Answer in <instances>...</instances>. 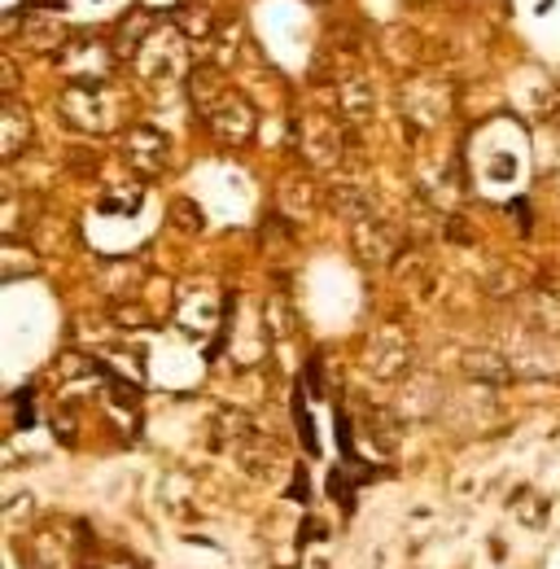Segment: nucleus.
<instances>
[{
    "label": "nucleus",
    "mask_w": 560,
    "mask_h": 569,
    "mask_svg": "<svg viewBox=\"0 0 560 569\" xmlns=\"http://www.w3.org/2000/svg\"><path fill=\"white\" fill-rule=\"evenodd\" d=\"M189 88H193V101L202 106L207 128L223 144H246L254 137V106L241 92L223 88L207 67H198V71L189 74Z\"/></svg>",
    "instance_id": "1"
},
{
    "label": "nucleus",
    "mask_w": 560,
    "mask_h": 569,
    "mask_svg": "<svg viewBox=\"0 0 560 569\" xmlns=\"http://www.w3.org/2000/svg\"><path fill=\"white\" fill-rule=\"evenodd\" d=\"M128 62H132V71H137L140 79L167 83V79L189 71V36L176 27V18H171V22H153V27L140 36L137 49L128 53Z\"/></svg>",
    "instance_id": "2"
},
{
    "label": "nucleus",
    "mask_w": 560,
    "mask_h": 569,
    "mask_svg": "<svg viewBox=\"0 0 560 569\" xmlns=\"http://www.w3.org/2000/svg\"><path fill=\"white\" fill-rule=\"evenodd\" d=\"M58 62H62V71L74 88H106V79L114 71V49L97 31H74L62 44Z\"/></svg>",
    "instance_id": "3"
},
{
    "label": "nucleus",
    "mask_w": 560,
    "mask_h": 569,
    "mask_svg": "<svg viewBox=\"0 0 560 569\" xmlns=\"http://www.w3.org/2000/svg\"><path fill=\"white\" fill-rule=\"evenodd\" d=\"M451 101H456V92H451V83L442 74L420 71L403 83V114L417 123L420 132L442 128L451 119Z\"/></svg>",
    "instance_id": "4"
},
{
    "label": "nucleus",
    "mask_w": 560,
    "mask_h": 569,
    "mask_svg": "<svg viewBox=\"0 0 560 569\" xmlns=\"http://www.w3.org/2000/svg\"><path fill=\"white\" fill-rule=\"evenodd\" d=\"M293 137H298V153H302V162L307 167H316V171H333L338 162H342V149H347V137H342V128L329 119V114H302L298 119V128H293Z\"/></svg>",
    "instance_id": "5"
},
{
    "label": "nucleus",
    "mask_w": 560,
    "mask_h": 569,
    "mask_svg": "<svg viewBox=\"0 0 560 569\" xmlns=\"http://www.w3.org/2000/svg\"><path fill=\"white\" fill-rule=\"evenodd\" d=\"M106 101H110L106 88H74L70 83V92L62 97V119L83 137H101L114 128V106H106Z\"/></svg>",
    "instance_id": "6"
},
{
    "label": "nucleus",
    "mask_w": 560,
    "mask_h": 569,
    "mask_svg": "<svg viewBox=\"0 0 560 569\" xmlns=\"http://www.w3.org/2000/svg\"><path fill=\"white\" fill-rule=\"evenodd\" d=\"M368 372L372 377H381V381H399L403 372H408V363H412V338L399 329V325H381L372 338H368Z\"/></svg>",
    "instance_id": "7"
},
{
    "label": "nucleus",
    "mask_w": 560,
    "mask_h": 569,
    "mask_svg": "<svg viewBox=\"0 0 560 569\" xmlns=\"http://www.w3.org/2000/svg\"><path fill=\"white\" fill-rule=\"evenodd\" d=\"M350 246H354V254H359L363 263L386 268V263H394V254H399V232L372 211L350 223Z\"/></svg>",
    "instance_id": "8"
},
{
    "label": "nucleus",
    "mask_w": 560,
    "mask_h": 569,
    "mask_svg": "<svg viewBox=\"0 0 560 569\" xmlns=\"http://www.w3.org/2000/svg\"><path fill=\"white\" fill-rule=\"evenodd\" d=\"M123 158H128V167L144 176V180H153L162 167H167V158H171V141L158 132V128H132L128 137H123Z\"/></svg>",
    "instance_id": "9"
},
{
    "label": "nucleus",
    "mask_w": 560,
    "mask_h": 569,
    "mask_svg": "<svg viewBox=\"0 0 560 569\" xmlns=\"http://www.w3.org/2000/svg\"><path fill=\"white\" fill-rule=\"evenodd\" d=\"M31 137H36V119L27 114V106L18 97H4V106H0V158L13 162L31 144Z\"/></svg>",
    "instance_id": "10"
},
{
    "label": "nucleus",
    "mask_w": 560,
    "mask_h": 569,
    "mask_svg": "<svg viewBox=\"0 0 560 569\" xmlns=\"http://www.w3.org/2000/svg\"><path fill=\"white\" fill-rule=\"evenodd\" d=\"M460 372H464V381H473V386H508V381L517 377L508 356H503L499 347H473V351H464V356H460Z\"/></svg>",
    "instance_id": "11"
},
{
    "label": "nucleus",
    "mask_w": 560,
    "mask_h": 569,
    "mask_svg": "<svg viewBox=\"0 0 560 569\" xmlns=\"http://www.w3.org/2000/svg\"><path fill=\"white\" fill-rule=\"evenodd\" d=\"M223 302L210 293V289H189L184 298H180V311H176V320H180V329L184 333H198V338H207L210 329L228 316V311H219Z\"/></svg>",
    "instance_id": "12"
},
{
    "label": "nucleus",
    "mask_w": 560,
    "mask_h": 569,
    "mask_svg": "<svg viewBox=\"0 0 560 569\" xmlns=\"http://www.w3.org/2000/svg\"><path fill=\"white\" fill-rule=\"evenodd\" d=\"M333 88H338V101H342V110H347L350 123H368L372 119V88H368V79L359 67H342V71L333 74Z\"/></svg>",
    "instance_id": "13"
},
{
    "label": "nucleus",
    "mask_w": 560,
    "mask_h": 569,
    "mask_svg": "<svg viewBox=\"0 0 560 569\" xmlns=\"http://www.w3.org/2000/svg\"><path fill=\"white\" fill-rule=\"evenodd\" d=\"M521 320L543 338H560V298H552V293H521Z\"/></svg>",
    "instance_id": "14"
},
{
    "label": "nucleus",
    "mask_w": 560,
    "mask_h": 569,
    "mask_svg": "<svg viewBox=\"0 0 560 569\" xmlns=\"http://www.w3.org/2000/svg\"><path fill=\"white\" fill-rule=\"evenodd\" d=\"M277 202H280V211L293 214V219L311 214V207H316V184H311V176H302V171H298V176H289V180L280 184Z\"/></svg>",
    "instance_id": "15"
},
{
    "label": "nucleus",
    "mask_w": 560,
    "mask_h": 569,
    "mask_svg": "<svg viewBox=\"0 0 560 569\" xmlns=\"http://www.w3.org/2000/svg\"><path fill=\"white\" fill-rule=\"evenodd\" d=\"M487 293H494V298H521V281L508 268H494V277H487Z\"/></svg>",
    "instance_id": "16"
},
{
    "label": "nucleus",
    "mask_w": 560,
    "mask_h": 569,
    "mask_svg": "<svg viewBox=\"0 0 560 569\" xmlns=\"http://www.w3.org/2000/svg\"><path fill=\"white\" fill-rule=\"evenodd\" d=\"M293 421H298V433H302V447L316 456V451H320V442H316V429H311V417H307V403H302V395L293 399Z\"/></svg>",
    "instance_id": "17"
},
{
    "label": "nucleus",
    "mask_w": 560,
    "mask_h": 569,
    "mask_svg": "<svg viewBox=\"0 0 560 569\" xmlns=\"http://www.w3.org/2000/svg\"><path fill=\"white\" fill-rule=\"evenodd\" d=\"M31 399H36V386H27V390H18V395H13V403H18V429H27L31 421H36Z\"/></svg>",
    "instance_id": "18"
},
{
    "label": "nucleus",
    "mask_w": 560,
    "mask_h": 569,
    "mask_svg": "<svg viewBox=\"0 0 560 569\" xmlns=\"http://www.w3.org/2000/svg\"><path fill=\"white\" fill-rule=\"evenodd\" d=\"M171 223H180V228H198V223H202V214H198V207H193V202H176Z\"/></svg>",
    "instance_id": "19"
},
{
    "label": "nucleus",
    "mask_w": 560,
    "mask_h": 569,
    "mask_svg": "<svg viewBox=\"0 0 560 569\" xmlns=\"http://www.w3.org/2000/svg\"><path fill=\"white\" fill-rule=\"evenodd\" d=\"M548 180H552V184L560 189V149H557V167H552V176H548Z\"/></svg>",
    "instance_id": "20"
},
{
    "label": "nucleus",
    "mask_w": 560,
    "mask_h": 569,
    "mask_svg": "<svg viewBox=\"0 0 560 569\" xmlns=\"http://www.w3.org/2000/svg\"><path fill=\"white\" fill-rule=\"evenodd\" d=\"M13 4H18V0H9V13H13Z\"/></svg>",
    "instance_id": "21"
}]
</instances>
